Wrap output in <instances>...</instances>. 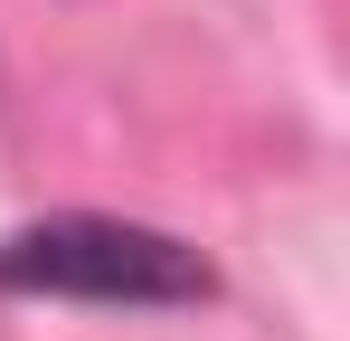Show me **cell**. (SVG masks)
Instances as JSON below:
<instances>
[{
	"instance_id": "1",
	"label": "cell",
	"mask_w": 350,
	"mask_h": 341,
	"mask_svg": "<svg viewBox=\"0 0 350 341\" xmlns=\"http://www.w3.org/2000/svg\"><path fill=\"white\" fill-rule=\"evenodd\" d=\"M0 294L171 313V303H208L218 275H208L199 247H180L171 227L105 218V209H66V218H38V227H10V237H0Z\"/></svg>"
},
{
	"instance_id": "2",
	"label": "cell",
	"mask_w": 350,
	"mask_h": 341,
	"mask_svg": "<svg viewBox=\"0 0 350 341\" xmlns=\"http://www.w3.org/2000/svg\"><path fill=\"white\" fill-rule=\"evenodd\" d=\"M0 86H10V76H0Z\"/></svg>"
}]
</instances>
